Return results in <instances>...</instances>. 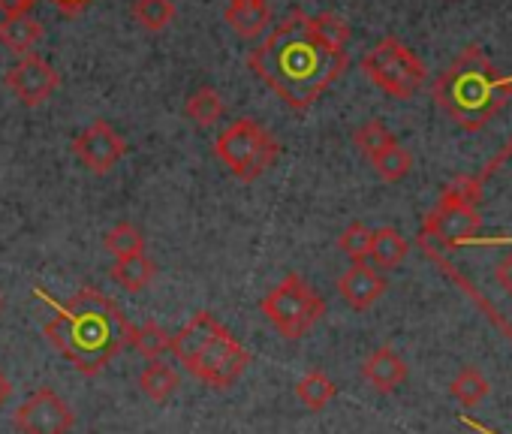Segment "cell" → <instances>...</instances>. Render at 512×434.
Wrapping results in <instances>:
<instances>
[{
  "label": "cell",
  "instance_id": "cell-27",
  "mask_svg": "<svg viewBox=\"0 0 512 434\" xmlns=\"http://www.w3.org/2000/svg\"><path fill=\"white\" fill-rule=\"evenodd\" d=\"M371 163H374L377 175H380L383 181H389V184H395V181L407 178V175H410V169H413V157H410V151H407V148H401L398 142H395V145H389L386 151H380Z\"/></svg>",
  "mask_w": 512,
  "mask_h": 434
},
{
  "label": "cell",
  "instance_id": "cell-1",
  "mask_svg": "<svg viewBox=\"0 0 512 434\" xmlns=\"http://www.w3.org/2000/svg\"><path fill=\"white\" fill-rule=\"evenodd\" d=\"M347 52H329L308 28V16L293 10L247 58V67L260 76L290 109H311L347 70Z\"/></svg>",
  "mask_w": 512,
  "mask_h": 434
},
{
  "label": "cell",
  "instance_id": "cell-5",
  "mask_svg": "<svg viewBox=\"0 0 512 434\" xmlns=\"http://www.w3.org/2000/svg\"><path fill=\"white\" fill-rule=\"evenodd\" d=\"M278 154H281L278 139L256 118L232 121L214 142V157L238 181H256L278 160Z\"/></svg>",
  "mask_w": 512,
  "mask_h": 434
},
{
  "label": "cell",
  "instance_id": "cell-6",
  "mask_svg": "<svg viewBox=\"0 0 512 434\" xmlns=\"http://www.w3.org/2000/svg\"><path fill=\"white\" fill-rule=\"evenodd\" d=\"M260 311L287 341H299L323 320L326 299L293 272L260 302Z\"/></svg>",
  "mask_w": 512,
  "mask_h": 434
},
{
  "label": "cell",
  "instance_id": "cell-11",
  "mask_svg": "<svg viewBox=\"0 0 512 434\" xmlns=\"http://www.w3.org/2000/svg\"><path fill=\"white\" fill-rule=\"evenodd\" d=\"M73 154L88 172L106 175L127 154V142L124 136H118V130L109 121H94L88 130H82L73 139Z\"/></svg>",
  "mask_w": 512,
  "mask_h": 434
},
{
  "label": "cell",
  "instance_id": "cell-22",
  "mask_svg": "<svg viewBox=\"0 0 512 434\" xmlns=\"http://www.w3.org/2000/svg\"><path fill=\"white\" fill-rule=\"evenodd\" d=\"M133 19L142 31L160 34L172 25L175 19V4L172 0H133Z\"/></svg>",
  "mask_w": 512,
  "mask_h": 434
},
{
  "label": "cell",
  "instance_id": "cell-26",
  "mask_svg": "<svg viewBox=\"0 0 512 434\" xmlns=\"http://www.w3.org/2000/svg\"><path fill=\"white\" fill-rule=\"evenodd\" d=\"M488 380H485V374L479 371V368H473V365H467V368H461L458 371V377L449 383V392H452V398L455 401H461L464 407H476L485 395H488Z\"/></svg>",
  "mask_w": 512,
  "mask_h": 434
},
{
  "label": "cell",
  "instance_id": "cell-33",
  "mask_svg": "<svg viewBox=\"0 0 512 434\" xmlns=\"http://www.w3.org/2000/svg\"><path fill=\"white\" fill-rule=\"evenodd\" d=\"M461 422H464V425H470V428H479V431H485V434H494V431H488L485 425H479V422H473V419H467V416H464Z\"/></svg>",
  "mask_w": 512,
  "mask_h": 434
},
{
  "label": "cell",
  "instance_id": "cell-9",
  "mask_svg": "<svg viewBox=\"0 0 512 434\" xmlns=\"http://www.w3.org/2000/svg\"><path fill=\"white\" fill-rule=\"evenodd\" d=\"M247 362H250V353L238 344V338L229 329H220L217 338L199 356L193 377H199L211 389H229L244 374Z\"/></svg>",
  "mask_w": 512,
  "mask_h": 434
},
{
  "label": "cell",
  "instance_id": "cell-18",
  "mask_svg": "<svg viewBox=\"0 0 512 434\" xmlns=\"http://www.w3.org/2000/svg\"><path fill=\"white\" fill-rule=\"evenodd\" d=\"M407 254H410V242H407L398 230L383 227V230H377V233L371 236V251H368V257L374 260L377 269H395V266L404 263Z\"/></svg>",
  "mask_w": 512,
  "mask_h": 434
},
{
  "label": "cell",
  "instance_id": "cell-19",
  "mask_svg": "<svg viewBox=\"0 0 512 434\" xmlns=\"http://www.w3.org/2000/svg\"><path fill=\"white\" fill-rule=\"evenodd\" d=\"M178 383H181L178 371H175L172 365L160 362V359L148 362V365H145V371L139 374V389H142V395H148V398H151V401H157V404L169 401V398H172V392L178 389Z\"/></svg>",
  "mask_w": 512,
  "mask_h": 434
},
{
  "label": "cell",
  "instance_id": "cell-29",
  "mask_svg": "<svg viewBox=\"0 0 512 434\" xmlns=\"http://www.w3.org/2000/svg\"><path fill=\"white\" fill-rule=\"evenodd\" d=\"M371 230L365 224H350L341 236H338V248L353 260V263H365L368 260V251H371Z\"/></svg>",
  "mask_w": 512,
  "mask_h": 434
},
{
  "label": "cell",
  "instance_id": "cell-12",
  "mask_svg": "<svg viewBox=\"0 0 512 434\" xmlns=\"http://www.w3.org/2000/svg\"><path fill=\"white\" fill-rule=\"evenodd\" d=\"M220 329H223V326L217 323V317H214L211 311H199V314H193V317L172 335L169 350H172V356L193 374L199 356H202L205 347L217 338Z\"/></svg>",
  "mask_w": 512,
  "mask_h": 434
},
{
  "label": "cell",
  "instance_id": "cell-31",
  "mask_svg": "<svg viewBox=\"0 0 512 434\" xmlns=\"http://www.w3.org/2000/svg\"><path fill=\"white\" fill-rule=\"evenodd\" d=\"M52 4L61 10V13H67V16H76V13H82L91 0H52Z\"/></svg>",
  "mask_w": 512,
  "mask_h": 434
},
{
  "label": "cell",
  "instance_id": "cell-10",
  "mask_svg": "<svg viewBox=\"0 0 512 434\" xmlns=\"http://www.w3.org/2000/svg\"><path fill=\"white\" fill-rule=\"evenodd\" d=\"M4 82L22 106L34 109V106H43L55 94V88L61 85V76L49 61L37 55H25L4 73Z\"/></svg>",
  "mask_w": 512,
  "mask_h": 434
},
{
  "label": "cell",
  "instance_id": "cell-23",
  "mask_svg": "<svg viewBox=\"0 0 512 434\" xmlns=\"http://www.w3.org/2000/svg\"><path fill=\"white\" fill-rule=\"evenodd\" d=\"M136 353H142L148 362L160 359L169 344H172V335L160 326V323H142V326H133L130 329V341H127Z\"/></svg>",
  "mask_w": 512,
  "mask_h": 434
},
{
  "label": "cell",
  "instance_id": "cell-7",
  "mask_svg": "<svg viewBox=\"0 0 512 434\" xmlns=\"http://www.w3.org/2000/svg\"><path fill=\"white\" fill-rule=\"evenodd\" d=\"M362 73L395 100H410L425 82V64L395 37L380 40L362 58Z\"/></svg>",
  "mask_w": 512,
  "mask_h": 434
},
{
  "label": "cell",
  "instance_id": "cell-17",
  "mask_svg": "<svg viewBox=\"0 0 512 434\" xmlns=\"http://www.w3.org/2000/svg\"><path fill=\"white\" fill-rule=\"evenodd\" d=\"M109 275H112V281H115L118 287H124L127 293H139V290H145V287L154 281L157 266H154V260H151L148 254H133V257L115 260V266H112Z\"/></svg>",
  "mask_w": 512,
  "mask_h": 434
},
{
  "label": "cell",
  "instance_id": "cell-14",
  "mask_svg": "<svg viewBox=\"0 0 512 434\" xmlns=\"http://www.w3.org/2000/svg\"><path fill=\"white\" fill-rule=\"evenodd\" d=\"M223 19L241 40H256L269 28L272 10L269 0H226Z\"/></svg>",
  "mask_w": 512,
  "mask_h": 434
},
{
  "label": "cell",
  "instance_id": "cell-20",
  "mask_svg": "<svg viewBox=\"0 0 512 434\" xmlns=\"http://www.w3.org/2000/svg\"><path fill=\"white\" fill-rule=\"evenodd\" d=\"M308 28L317 37L320 46H326L329 52H347L350 43V25L335 16V13H320V16H308Z\"/></svg>",
  "mask_w": 512,
  "mask_h": 434
},
{
  "label": "cell",
  "instance_id": "cell-25",
  "mask_svg": "<svg viewBox=\"0 0 512 434\" xmlns=\"http://www.w3.org/2000/svg\"><path fill=\"white\" fill-rule=\"evenodd\" d=\"M103 245L106 251L121 260V257H133V254H145V236L139 233L136 224L130 221H118L106 236H103Z\"/></svg>",
  "mask_w": 512,
  "mask_h": 434
},
{
  "label": "cell",
  "instance_id": "cell-24",
  "mask_svg": "<svg viewBox=\"0 0 512 434\" xmlns=\"http://www.w3.org/2000/svg\"><path fill=\"white\" fill-rule=\"evenodd\" d=\"M296 395H299V401H302L308 410H323V407L338 395V386L332 383L329 374H323V371H308V374L296 383Z\"/></svg>",
  "mask_w": 512,
  "mask_h": 434
},
{
  "label": "cell",
  "instance_id": "cell-2",
  "mask_svg": "<svg viewBox=\"0 0 512 434\" xmlns=\"http://www.w3.org/2000/svg\"><path fill=\"white\" fill-rule=\"evenodd\" d=\"M37 299L52 311V320L43 326L46 341L88 377L100 374L130 341L133 323L109 296L94 287H82L67 302H58L37 287Z\"/></svg>",
  "mask_w": 512,
  "mask_h": 434
},
{
  "label": "cell",
  "instance_id": "cell-34",
  "mask_svg": "<svg viewBox=\"0 0 512 434\" xmlns=\"http://www.w3.org/2000/svg\"><path fill=\"white\" fill-rule=\"evenodd\" d=\"M0 311H4V299H0Z\"/></svg>",
  "mask_w": 512,
  "mask_h": 434
},
{
  "label": "cell",
  "instance_id": "cell-13",
  "mask_svg": "<svg viewBox=\"0 0 512 434\" xmlns=\"http://www.w3.org/2000/svg\"><path fill=\"white\" fill-rule=\"evenodd\" d=\"M338 293L353 311H365L386 293V278L368 263H353L338 278Z\"/></svg>",
  "mask_w": 512,
  "mask_h": 434
},
{
  "label": "cell",
  "instance_id": "cell-4",
  "mask_svg": "<svg viewBox=\"0 0 512 434\" xmlns=\"http://www.w3.org/2000/svg\"><path fill=\"white\" fill-rule=\"evenodd\" d=\"M479 187L473 178H458L449 184L437 202V208L425 217V224L419 230V245L422 251H437V248H458L467 239L479 233Z\"/></svg>",
  "mask_w": 512,
  "mask_h": 434
},
{
  "label": "cell",
  "instance_id": "cell-30",
  "mask_svg": "<svg viewBox=\"0 0 512 434\" xmlns=\"http://www.w3.org/2000/svg\"><path fill=\"white\" fill-rule=\"evenodd\" d=\"M37 0H0V10L7 16H16V13H31Z\"/></svg>",
  "mask_w": 512,
  "mask_h": 434
},
{
  "label": "cell",
  "instance_id": "cell-8",
  "mask_svg": "<svg viewBox=\"0 0 512 434\" xmlns=\"http://www.w3.org/2000/svg\"><path fill=\"white\" fill-rule=\"evenodd\" d=\"M73 425H76L73 410L52 386H40L16 410L19 434H70Z\"/></svg>",
  "mask_w": 512,
  "mask_h": 434
},
{
  "label": "cell",
  "instance_id": "cell-16",
  "mask_svg": "<svg viewBox=\"0 0 512 434\" xmlns=\"http://www.w3.org/2000/svg\"><path fill=\"white\" fill-rule=\"evenodd\" d=\"M43 37V25L31 13H16L0 22V46L10 49L13 55H31L34 46Z\"/></svg>",
  "mask_w": 512,
  "mask_h": 434
},
{
  "label": "cell",
  "instance_id": "cell-28",
  "mask_svg": "<svg viewBox=\"0 0 512 434\" xmlns=\"http://www.w3.org/2000/svg\"><path fill=\"white\" fill-rule=\"evenodd\" d=\"M353 142H356V148L368 157V160H374L380 151H386L389 145H395V136L389 133V127L383 124V121H365L356 133H353Z\"/></svg>",
  "mask_w": 512,
  "mask_h": 434
},
{
  "label": "cell",
  "instance_id": "cell-3",
  "mask_svg": "<svg viewBox=\"0 0 512 434\" xmlns=\"http://www.w3.org/2000/svg\"><path fill=\"white\" fill-rule=\"evenodd\" d=\"M512 97V76H500L479 46H467L434 82L437 106L461 127L482 130Z\"/></svg>",
  "mask_w": 512,
  "mask_h": 434
},
{
  "label": "cell",
  "instance_id": "cell-15",
  "mask_svg": "<svg viewBox=\"0 0 512 434\" xmlns=\"http://www.w3.org/2000/svg\"><path fill=\"white\" fill-rule=\"evenodd\" d=\"M362 377L377 392H395L407 380V362L392 347H380L362 362Z\"/></svg>",
  "mask_w": 512,
  "mask_h": 434
},
{
  "label": "cell",
  "instance_id": "cell-21",
  "mask_svg": "<svg viewBox=\"0 0 512 434\" xmlns=\"http://www.w3.org/2000/svg\"><path fill=\"white\" fill-rule=\"evenodd\" d=\"M184 115H187V121H193V124H199V127H211V124H217L220 115H223V100H220V94H217L211 85H202V88H196V91L187 97Z\"/></svg>",
  "mask_w": 512,
  "mask_h": 434
},
{
  "label": "cell",
  "instance_id": "cell-32",
  "mask_svg": "<svg viewBox=\"0 0 512 434\" xmlns=\"http://www.w3.org/2000/svg\"><path fill=\"white\" fill-rule=\"evenodd\" d=\"M10 395H13V383H10V377L4 371H0V407L10 401Z\"/></svg>",
  "mask_w": 512,
  "mask_h": 434
}]
</instances>
